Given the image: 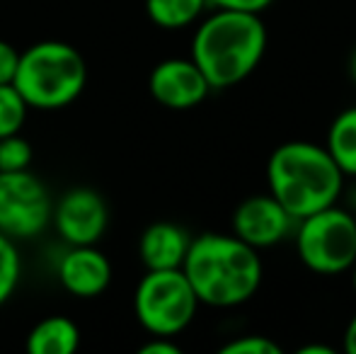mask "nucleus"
Here are the masks:
<instances>
[{"mask_svg":"<svg viewBox=\"0 0 356 354\" xmlns=\"http://www.w3.org/2000/svg\"><path fill=\"white\" fill-rule=\"evenodd\" d=\"M349 274H352V291H354V296H356V260H354V265L349 267Z\"/></svg>","mask_w":356,"mask_h":354,"instance_id":"a878e982","label":"nucleus"},{"mask_svg":"<svg viewBox=\"0 0 356 354\" xmlns=\"http://www.w3.org/2000/svg\"><path fill=\"white\" fill-rule=\"evenodd\" d=\"M352 216H354V223H356V211H354V214H352Z\"/></svg>","mask_w":356,"mask_h":354,"instance_id":"bb28decb","label":"nucleus"},{"mask_svg":"<svg viewBox=\"0 0 356 354\" xmlns=\"http://www.w3.org/2000/svg\"><path fill=\"white\" fill-rule=\"evenodd\" d=\"M56 277L71 296L95 298L112 284V262L97 246H68L58 257Z\"/></svg>","mask_w":356,"mask_h":354,"instance_id":"9b49d317","label":"nucleus"},{"mask_svg":"<svg viewBox=\"0 0 356 354\" xmlns=\"http://www.w3.org/2000/svg\"><path fill=\"white\" fill-rule=\"evenodd\" d=\"M209 8L216 10H238V13L262 15L274 5V0H207Z\"/></svg>","mask_w":356,"mask_h":354,"instance_id":"aec40b11","label":"nucleus"},{"mask_svg":"<svg viewBox=\"0 0 356 354\" xmlns=\"http://www.w3.org/2000/svg\"><path fill=\"white\" fill-rule=\"evenodd\" d=\"M349 73H352V81L356 83V49L352 51V58H349Z\"/></svg>","mask_w":356,"mask_h":354,"instance_id":"393cba45","label":"nucleus"},{"mask_svg":"<svg viewBox=\"0 0 356 354\" xmlns=\"http://www.w3.org/2000/svg\"><path fill=\"white\" fill-rule=\"evenodd\" d=\"M207 0H145V15L160 29L177 32L197 24L204 17Z\"/></svg>","mask_w":356,"mask_h":354,"instance_id":"2eb2a0df","label":"nucleus"},{"mask_svg":"<svg viewBox=\"0 0 356 354\" xmlns=\"http://www.w3.org/2000/svg\"><path fill=\"white\" fill-rule=\"evenodd\" d=\"M13 86L29 109H63L73 104L88 86V63L68 42H37L19 51Z\"/></svg>","mask_w":356,"mask_h":354,"instance_id":"20e7f679","label":"nucleus"},{"mask_svg":"<svg viewBox=\"0 0 356 354\" xmlns=\"http://www.w3.org/2000/svg\"><path fill=\"white\" fill-rule=\"evenodd\" d=\"M199 306L182 269H145L134 291V316L148 335L177 337L194 323Z\"/></svg>","mask_w":356,"mask_h":354,"instance_id":"39448f33","label":"nucleus"},{"mask_svg":"<svg viewBox=\"0 0 356 354\" xmlns=\"http://www.w3.org/2000/svg\"><path fill=\"white\" fill-rule=\"evenodd\" d=\"M344 352L356 354V313L349 318L347 328H344Z\"/></svg>","mask_w":356,"mask_h":354,"instance_id":"5701e85b","label":"nucleus"},{"mask_svg":"<svg viewBox=\"0 0 356 354\" xmlns=\"http://www.w3.org/2000/svg\"><path fill=\"white\" fill-rule=\"evenodd\" d=\"M220 354H282V345L274 342L267 335H238L233 340H228L225 345H220Z\"/></svg>","mask_w":356,"mask_h":354,"instance_id":"6ab92c4d","label":"nucleus"},{"mask_svg":"<svg viewBox=\"0 0 356 354\" xmlns=\"http://www.w3.org/2000/svg\"><path fill=\"white\" fill-rule=\"evenodd\" d=\"M182 272L199 303L209 308H238L259 291L264 265L259 250L233 233H202L192 238Z\"/></svg>","mask_w":356,"mask_h":354,"instance_id":"f257e3e1","label":"nucleus"},{"mask_svg":"<svg viewBox=\"0 0 356 354\" xmlns=\"http://www.w3.org/2000/svg\"><path fill=\"white\" fill-rule=\"evenodd\" d=\"M138 354H182V347L175 342V337L150 335V340L138 347Z\"/></svg>","mask_w":356,"mask_h":354,"instance_id":"4be33fe9","label":"nucleus"},{"mask_svg":"<svg viewBox=\"0 0 356 354\" xmlns=\"http://www.w3.org/2000/svg\"><path fill=\"white\" fill-rule=\"evenodd\" d=\"M148 92L160 107L184 112L199 107L209 97L211 86L192 58L172 56L155 63L148 76Z\"/></svg>","mask_w":356,"mask_h":354,"instance_id":"9d476101","label":"nucleus"},{"mask_svg":"<svg viewBox=\"0 0 356 354\" xmlns=\"http://www.w3.org/2000/svg\"><path fill=\"white\" fill-rule=\"evenodd\" d=\"M323 146L344 177H356V107L342 109L332 119Z\"/></svg>","mask_w":356,"mask_h":354,"instance_id":"4468645a","label":"nucleus"},{"mask_svg":"<svg viewBox=\"0 0 356 354\" xmlns=\"http://www.w3.org/2000/svg\"><path fill=\"white\" fill-rule=\"evenodd\" d=\"M233 236L248 243L254 250H269V248L284 243L293 233L296 218L272 197L269 192L252 194L235 207L230 218Z\"/></svg>","mask_w":356,"mask_h":354,"instance_id":"1a4fd4ad","label":"nucleus"},{"mask_svg":"<svg viewBox=\"0 0 356 354\" xmlns=\"http://www.w3.org/2000/svg\"><path fill=\"white\" fill-rule=\"evenodd\" d=\"M54 199L32 170L0 172V233L13 241H32L51 226Z\"/></svg>","mask_w":356,"mask_h":354,"instance_id":"0eeeda50","label":"nucleus"},{"mask_svg":"<svg viewBox=\"0 0 356 354\" xmlns=\"http://www.w3.org/2000/svg\"><path fill=\"white\" fill-rule=\"evenodd\" d=\"M34 151L22 134H10L0 138V172L27 170L32 166Z\"/></svg>","mask_w":356,"mask_h":354,"instance_id":"a211bd4d","label":"nucleus"},{"mask_svg":"<svg viewBox=\"0 0 356 354\" xmlns=\"http://www.w3.org/2000/svg\"><path fill=\"white\" fill-rule=\"evenodd\" d=\"M22 279V255H19L17 241L0 233V306L13 298Z\"/></svg>","mask_w":356,"mask_h":354,"instance_id":"dca6fc26","label":"nucleus"},{"mask_svg":"<svg viewBox=\"0 0 356 354\" xmlns=\"http://www.w3.org/2000/svg\"><path fill=\"white\" fill-rule=\"evenodd\" d=\"M51 226L66 246H97L109 226V209L102 194L73 187L51 209Z\"/></svg>","mask_w":356,"mask_h":354,"instance_id":"6e6552de","label":"nucleus"},{"mask_svg":"<svg viewBox=\"0 0 356 354\" xmlns=\"http://www.w3.org/2000/svg\"><path fill=\"white\" fill-rule=\"evenodd\" d=\"M293 241L300 265L320 277L349 272L356 260L354 216L337 204L296 221Z\"/></svg>","mask_w":356,"mask_h":354,"instance_id":"423d86ee","label":"nucleus"},{"mask_svg":"<svg viewBox=\"0 0 356 354\" xmlns=\"http://www.w3.org/2000/svg\"><path fill=\"white\" fill-rule=\"evenodd\" d=\"M344 189V175L323 143L284 141L267 161V192L296 218L337 204Z\"/></svg>","mask_w":356,"mask_h":354,"instance_id":"7ed1b4c3","label":"nucleus"},{"mask_svg":"<svg viewBox=\"0 0 356 354\" xmlns=\"http://www.w3.org/2000/svg\"><path fill=\"white\" fill-rule=\"evenodd\" d=\"M296 352L298 354H334V347H330V345H300Z\"/></svg>","mask_w":356,"mask_h":354,"instance_id":"b1692460","label":"nucleus"},{"mask_svg":"<svg viewBox=\"0 0 356 354\" xmlns=\"http://www.w3.org/2000/svg\"><path fill=\"white\" fill-rule=\"evenodd\" d=\"M189 236L187 228L175 221H155L145 226L138 238V257L145 269H182L187 257Z\"/></svg>","mask_w":356,"mask_h":354,"instance_id":"f8f14e48","label":"nucleus"},{"mask_svg":"<svg viewBox=\"0 0 356 354\" xmlns=\"http://www.w3.org/2000/svg\"><path fill=\"white\" fill-rule=\"evenodd\" d=\"M17 61H19L17 49L10 42H5V39H0V86L13 83L15 71H17Z\"/></svg>","mask_w":356,"mask_h":354,"instance_id":"412c9836","label":"nucleus"},{"mask_svg":"<svg viewBox=\"0 0 356 354\" xmlns=\"http://www.w3.org/2000/svg\"><path fill=\"white\" fill-rule=\"evenodd\" d=\"M269 34L262 15L216 10L197 22L189 58L199 66L211 90L245 83L267 54Z\"/></svg>","mask_w":356,"mask_h":354,"instance_id":"f03ea898","label":"nucleus"},{"mask_svg":"<svg viewBox=\"0 0 356 354\" xmlns=\"http://www.w3.org/2000/svg\"><path fill=\"white\" fill-rule=\"evenodd\" d=\"M29 107L13 83L0 86V138L19 134L27 122Z\"/></svg>","mask_w":356,"mask_h":354,"instance_id":"f3484780","label":"nucleus"},{"mask_svg":"<svg viewBox=\"0 0 356 354\" xmlns=\"http://www.w3.org/2000/svg\"><path fill=\"white\" fill-rule=\"evenodd\" d=\"M24 345L29 354H73L80 347V328L66 316H49L29 330Z\"/></svg>","mask_w":356,"mask_h":354,"instance_id":"ddd939ff","label":"nucleus"}]
</instances>
